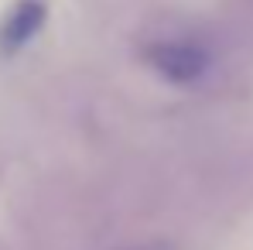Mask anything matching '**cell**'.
I'll use <instances>...</instances> for the list:
<instances>
[{
    "label": "cell",
    "instance_id": "obj_3",
    "mask_svg": "<svg viewBox=\"0 0 253 250\" xmlns=\"http://www.w3.org/2000/svg\"><path fill=\"white\" fill-rule=\"evenodd\" d=\"M126 250H174L171 244H140V247H126Z\"/></svg>",
    "mask_w": 253,
    "mask_h": 250
},
{
    "label": "cell",
    "instance_id": "obj_2",
    "mask_svg": "<svg viewBox=\"0 0 253 250\" xmlns=\"http://www.w3.org/2000/svg\"><path fill=\"white\" fill-rule=\"evenodd\" d=\"M42 21H44V3L42 0H21V3H14V10H10V14L3 17V24H0V48L14 51V48H21L24 42H31V38L38 35Z\"/></svg>",
    "mask_w": 253,
    "mask_h": 250
},
{
    "label": "cell",
    "instance_id": "obj_1",
    "mask_svg": "<svg viewBox=\"0 0 253 250\" xmlns=\"http://www.w3.org/2000/svg\"><path fill=\"white\" fill-rule=\"evenodd\" d=\"M147 62L171 83H195L209 69V51L192 42H161L147 48Z\"/></svg>",
    "mask_w": 253,
    "mask_h": 250
}]
</instances>
